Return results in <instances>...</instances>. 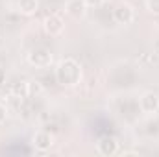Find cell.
I'll list each match as a JSON object with an SVG mask.
<instances>
[{
	"label": "cell",
	"instance_id": "obj_1",
	"mask_svg": "<svg viewBox=\"0 0 159 157\" xmlns=\"http://www.w3.org/2000/svg\"><path fill=\"white\" fill-rule=\"evenodd\" d=\"M83 78L81 72V65L74 57H67L61 59L59 65L56 67V81L61 87H76Z\"/></svg>",
	"mask_w": 159,
	"mask_h": 157
},
{
	"label": "cell",
	"instance_id": "obj_2",
	"mask_svg": "<svg viewBox=\"0 0 159 157\" xmlns=\"http://www.w3.org/2000/svg\"><path fill=\"white\" fill-rule=\"evenodd\" d=\"M52 61H54V56H52V52L48 50V48H34L30 54H28V63L32 65V67H35V69H46V67H50L52 65Z\"/></svg>",
	"mask_w": 159,
	"mask_h": 157
},
{
	"label": "cell",
	"instance_id": "obj_3",
	"mask_svg": "<svg viewBox=\"0 0 159 157\" xmlns=\"http://www.w3.org/2000/svg\"><path fill=\"white\" fill-rule=\"evenodd\" d=\"M43 28H44V32H46L50 37H57V35H61V34L65 32V20H63L61 15L54 13V15H48V17L43 20Z\"/></svg>",
	"mask_w": 159,
	"mask_h": 157
},
{
	"label": "cell",
	"instance_id": "obj_4",
	"mask_svg": "<svg viewBox=\"0 0 159 157\" xmlns=\"http://www.w3.org/2000/svg\"><path fill=\"white\" fill-rule=\"evenodd\" d=\"M139 109L144 113V115H156L159 111V94L157 92H144L141 98H139Z\"/></svg>",
	"mask_w": 159,
	"mask_h": 157
},
{
	"label": "cell",
	"instance_id": "obj_5",
	"mask_svg": "<svg viewBox=\"0 0 159 157\" xmlns=\"http://www.w3.org/2000/svg\"><path fill=\"white\" fill-rule=\"evenodd\" d=\"M113 19L117 24H122V26H128L135 20V9L129 6V4H119L115 9H113Z\"/></svg>",
	"mask_w": 159,
	"mask_h": 157
},
{
	"label": "cell",
	"instance_id": "obj_6",
	"mask_svg": "<svg viewBox=\"0 0 159 157\" xmlns=\"http://www.w3.org/2000/svg\"><path fill=\"white\" fill-rule=\"evenodd\" d=\"M32 144H34V148L37 152H41V154L43 152H48L54 146V135L48 129H39V131H35V135L32 139Z\"/></svg>",
	"mask_w": 159,
	"mask_h": 157
},
{
	"label": "cell",
	"instance_id": "obj_7",
	"mask_svg": "<svg viewBox=\"0 0 159 157\" xmlns=\"http://www.w3.org/2000/svg\"><path fill=\"white\" fill-rule=\"evenodd\" d=\"M96 152L100 154L102 157H111V155H117L119 154V142L115 137H102L98 142H96Z\"/></svg>",
	"mask_w": 159,
	"mask_h": 157
},
{
	"label": "cell",
	"instance_id": "obj_8",
	"mask_svg": "<svg viewBox=\"0 0 159 157\" xmlns=\"http://www.w3.org/2000/svg\"><path fill=\"white\" fill-rule=\"evenodd\" d=\"M87 4L85 0H67L65 2V13L72 19H81L87 13Z\"/></svg>",
	"mask_w": 159,
	"mask_h": 157
},
{
	"label": "cell",
	"instance_id": "obj_9",
	"mask_svg": "<svg viewBox=\"0 0 159 157\" xmlns=\"http://www.w3.org/2000/svg\"><path fill=\"white\" fill-rule=\"evenodd\" d=\"M17 6L22 15H34L39 9V0H19Z\"/></svg>",
	"mask_w": 159,
	"mask_h": 157
},
{
	"label": "cell",
	"instance_id": "obj_10",
	"mask_svg": "<svg viewBox=\"0 0 159 157\" xmlns=\"http://www.w3.org/2000/svg\"><path fill=\"white\" fill-rule=\"evenodd\" d=\"M11 96L13 98H19V100H24V98H30V91H28V81H19L11 87Z\"/></svg>",
	"mask_w": 159,
	"mask_h": 157
},
{
	"label": "cell",
	"instance_id": "obj_11",
	"mask_svg": "<svg viewBox=\"0 0 159 157\" xmlns=\"http://www.w3.org/2000/svg\"><path fill=\"white\" fill-rule=\"evenodd\" d=\"M28 91H30V96H37L43 92V85H41V81L37 79H32V81H28Z\"/></svg>",
	"mask_w": 159,
	"mask_h": 157
},
{
	"label": "cell",
	"instance_id": "obj_12",
	"mask_svg": "<svg viewBox=\"0 0 159 157\" xmlns=\"http://www.w3.org/2000/svg\"><path fill=\"white\" fill-rule=\"evenodd\" d=\"M146 9L152 15H159V0H146Z\"/></svg>",
	"mask_w": 159,
	"mask_h": 157
},
{
	"label": "cell",
	"instance_id": "obj_13",
	"mask_svg": "<svg viewBox=\"0 0 159 157\" xmlns=\"http://www.w3.org/2000/svg\"><path fill=\"white\" fill-rule=\"evenodd\" d=\"M6 118H7V109H6V105L0 102V126L6 122Z\"/></svg>",
	"mask_w": 159,
	"mask_h": 157
},
{
	"label": "cell",
	"instance_id": "obj_14",
	"mask_svg": "<svg viewBox=\"0 0 159 157\" xmlns=\"http://www.w3.org/2000/svg\"><path fill=\"white\" fill-rule=\"evenodd\" d=\"M104 2H106V0H85L87 7H100Z\"/></svg>",
	"mask_w": 159,
	"mask_h": 157
},
{
	"label": "cell",
	"instance_id": "obj_15",
	"mask_svg": "<svg viewBox=\"0 0 159 157\" xmlns=\"http://www.w3.org/2000/svg\"><path fill=\"white\" fill-rule=\"evenodd\" d=\"M120 155L122 157H126V155H139V152H133V150H124V152H120Z\"/></svg>",
	"mask_w": 159,
	"mask_h": 157
},
{
	"label": "cell",
	"instance_id": "obj_16",
	"mask_svg": "<svg viewBox=\"0 0 159 157\" xmlns=\"http://www.w3.org/2000/svg\"><path fill=\"white\" fill-rule=\"evenodd\" d=\"M4 81H6V70L0 67V85H4Z\"/></svg>",
	"mask_w": 159,
	"mask_h": 157
}]
</instances>
